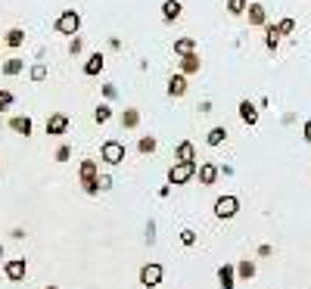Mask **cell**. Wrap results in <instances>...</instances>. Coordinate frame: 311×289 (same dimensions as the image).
I'll use <instances>...</instances> for the list:
<instances>
[{"instance_id": "6da1fadb", "label": "cell", "mask_w": 311, "mask_h": 289, "mask_svg": "<svg viewBox=\"0 0 311 289\" xmlns=\"http://www.w3.org/2000/svg\"><path fill=\"white\" fill-rule=\"evenodd\" d=\"M196 174V162H174L171 168H168V184H187L190 177Z\"/></svg>"}, {"instance_id": "7a4b0ae2", "label": "cell", "mask_w": 311, "mask_h": 289, "mask_svg": "<svg viewBox=\"0 0 311 289\" xmlns=\"http://www.w3.org/2000/svg\"><path fill=\"white\" fill-rule=\"evenodd\" d=\"M81 184H84V190H87L90 196L100 193V177H97V162H94V159L81 162Z\"/></svg>"}, {"instance_id": "3957f363", "label": "cell", "mask_w": 311, "mask_h": 289, "mask_svg": "<svg viewBox=\"0 0 311 289\" xmlns=\"http://www.w3.org/2000/svg\"><path fill=\"white\" fill-rule=\"evenodd\" d=\"M100 159H103L106 165H119L122 159H124V143H119V140H106L103 146H100Z\"/></svg>"}, {"instance_id": "277c9868", "label": "cell", "mask_w": 311, "mask_h": 289, "mask_svg": "<svg viewBox=\"0 0 311 289\" xmlns=\"http://www.w3.org/2000/svg\"><path fill=\"white\" fill-rule=\"evenodd\" d=\"M78 28H81V16L75 10H65L60 19H56V31H60V35H78Z\"/></svg>"}, {"instance_id": "5b68a950", "label": "cell", "mask_w": 311, "mask_h": 289, "mask_svg": "<svg viewBox=\"0 0 311 289\" xmlns=\"http://www.w3.org/2000/svg\"><path fill=\"white\" fill-rule=\"evenodd\" d=\"M237 211H240V199H237V196H221V199H215V215L221 218V221L233 218Z\"/></svg>"}, {"instance_id": "8992f818", "label": "cell", "mask_w": 311, "mask_h": 289, "mask_svg": "<svg viewBox=\"0 0 311 289\" xmlns=\"http://www.w3.org/2000/svg\"><path fill=\"white\" fill-rule=\"evenodd\" d=\"M159 283H162V265H146L144 270H140V286L156 289Z\"/></svg>"}, {"instance_id": "52a82bcc", "label": "cell", "mask_w": 311, "mask_h": 289, "mask_svg": "<svg viewBox=\"0 0 311 289\" xmlns=\"http://www.w3.org/2000/svg\"><path fill=\"white\" fill-rule=\"evenodd\" d=\"M65 131H69V115L56 112V115L47 118V134L50 137H60V134H65Z\"/></svg>"}, {"instance_id": "ba28073f", "label": "cell", "mask_w": 311, "mask_h": 289, "mask_svg": "<svg viewBox=\"0 0 311 289\" xmlns=\"http://www.w3.org/2000/svg\"><path fill=\"white\" fill-rule=\"evenodd\" d=\"M3 274L13 280V283H19V280L25 277V258H13V261H6L3 265Z\"/></svg>"}, {"instance_id": "9c48e42d", "label": "cell", "mask_w": 311, "mask_h": 289, "mask_svg": "<svg viewBox=\"0 0 311 289\" xmlns=\"http://www.w3.org/2000/svg\"><path fill=\"white\" fill-rule=\"evenodd\" d=\"M218 283H221V289H233V286H237V270H233V265H221V268H218Z\"/></svg>"}, {"instance_id": "30bf717a", "label": "cell", "mask_w": 311, "mask_h": 289, "mask_svg": "<svg viewBox=\"0 0 311 289\" xmlns=\"http://www.w3.org/2000/svg\"><path fill=\"white\" fill-rule=\"evenodd\" d=\"M187 93V75H171L168 78V97H184Z\"/></svg>"}, {"instance_id": "8fae6325", "label": "cell", "mask_w": 311, "mask_h": 289, "mask_svg": "<svg viewBox=\"0 0 311 289\" xmlns=\"http://www.w3.org/2000/svg\"><path fill=\"white\" fill-rule=\"evenodd\" d=\"M199 65H203V59H199L196 50H193V53H187V56H181V72H184V75H196Z\"/></svg>"}, {"instance_id": "7c38bea8", "label": "cell", "mask_w": 311, "mask_h": 289, "mask_svg": "<svg viewBox=\"0 0 311 289\" xmlns=\"http://www.w3.org/2000/svg\"><path fill=\"white\" fill-rule=\"evenodd\" d=\"M181 10H184L181 0H165V3H162V19H165V22L181 19Z\"/></svg>"}, {"instance_id": "4fadbf2b", "label": "cell", "mask_w": 311, "mask_h": 289, "mask_svg": "<svg viewBox=\"0 0 311 289\" xmlns=\"http://www.w3.org/2000/svg\"><path fill=\"white\" fill-rule=\"evenodd\" d=\"M240 118H243V124H249V127H252V124L258 122V109L252 106L249 100H243V103H240Z\"/></svg>"}, {"instance_id": "5bb4252c", "label": "cell", "mask_w": 311, "mask_h": 289, "mask_svg": "<svg viewBox=\"0 0 311 289\" xmlns=\"http://www.w3.org/2000/svg\"><path fill=\"white\" fill-rule=\"evenodd\" d=\"M218 181V165L215 162H206V165H199V184H215Z\"/></svg>"}, {"instance_id": "9a60e30c", "label": "cell", "mask_w": 311, "mask_h": 289, "mask_svg": "<svg viewBox=\"0 0 311 289\" xmlns=\"http://www.w3.org/2000/svg\"><path fill=\"white\" fill-rule=\"evenodd\" d=\"M174 159H178V162H193V159H196V149H193V143H190V140L178 143V149H174Z\"/></svg>"}, {"instance_id": "2e32d148", "label": "cell", "mask_w": 311, "mask_h": 289, "mask_svg": "<svg viewBox=\"0 0 311 289\" xmlns=\"http://www.w3.org/2000/svg\"><path fill=\"white\" fill-rule=\"evenodd\" d=\"M10 127H13L16 134H25V137H28V134H31V127H35V124H31V118H28V115H16L13 122H10Z\"/></svg>"}, {"instance_id": "e0dca14e", "label": "cell", "mask_w": 311, "mask_h": 289, "mask_svg": "<svg viewBox=\"0 0 311 289\" xmlns=\"http://www.w3.org/2000/svg\"><path fill=\"white\" fill-rule=\"evenodd\" d=\"M224 140H228V127H224V124L212 127V131H208V137H206V143H208V146H221Z\"/></svg>"}, {"instance_id": "ac0fdd59", "label": "cell", "mask_w": 311, "mask_h": 289, "mask_svg": "<svg viewBox=\"0 0 311 289\" xmlns=\"http://www.w3.org/2000/svg\"><path fill=\"white\" fill-rule=\"evenodd\" d=\"M193 50H196V41H193V38L174 41V53H178V56H187V53H193Z\"/></svg>"}, {"instance_id": "d6986e66", "label": "cell", "mask_w": 311, "mask_h": 289, "mask_svg": "<svg viewBox=\"0 0 311 289\" xmlns=\"http://www.w3.org/2000/svg\"><path fill=\"white\" fill-rule=\"evenodd\" d=\"M100 72H103V56L94 53L87 62H84V75H100Z\"/></svg>"}, {"instance_id": "ffe728a7", "label": "cell", "mask_w": 311, "mask_h": 289, "mask_svg": "<svg viewBox=\"0 0 311 289\" xmlns=\"http://www.w3.org/2000/svg\"><path fill=\"white\" fill-rule=\"evenodd\" d=\"M265 47H268V50H277V47H280V31H277V25H268Z\"/></svg>"}, {"instance_id": "44dd1931", "label": "cell", "mask_w": 311, "mask_h": 289, "mask_svg": "<svg viewBox=\"0 0 311 289\" xmlns=\"http://www.w3.org/2000/svg\"><path fill=\"white\" fill-rule=\"evenodd\" d=\"M249 25H265V6L262 3L249 6Z\"/></svg>"}, {"instance_id": "7402d4cb", "label": "cell", "mask_w": 311, "mask_h": 289, "mask_svg": "<svg viewBox=\"0 0 311 289\" xmlns=\"http://www.w3.org/2000/svg\"><path fill=\"white\" fill-rule=\"evenodd\" d=\"M140 124V112L137 109H124L122 112V127H137Z\"/></svg>"}, {"instance_id": "603a6c76", "label": "cell", "mask_w": 311, "mask_h": 289, "mask_svg": "<svg viewBox=\"0 0 311 289\" xmlns=\"http://www.w3.org/2000/svg\"><path fill=\"white\" fill-rule=\"evenodd\" d=\"M6 44H10V47H22L25 44V31L22 28H10V31H6Z\"/></svg>"}, {"instance_id": "cb8c5ba5", "label": "cell", "mask_w": 311, "mask_h": 289, "mask_svg": "<svg viewBox=\"0 0 311 289\" xmlns=\"http://www.w3.org/2000/svg\"><path fill=\"white\" fill-rule=\"evenodd\" d=\"M249 10V0H228V13L230 16H243Z\"/></svg>"}, {"instance_id": "d4e9b609", "label": "cell", "mask_w": 311, "mask_h": 289, "mask_svg": "<svg viewBox=\"0 0 311 289\" xmlns=\"http://www.w3.org/2000/svg\"><path fill=\"white\" fill-rule=\"evenodd\" d=\"M109 118H112V109H109L106 103H103V106H97V109H94V122H97V124H106V122H109Z\"/></svg>"}, {"instance_id": "484cf974", "label": "cell", "mask_w": 311, "mask_h": 289, "mask_svg": "<svg viewBox=\"0 0 311 289\" xmlns=\"http://www.w3.org/2000/svg\"><path fill=\"white\" fill-rule=\"evenodd\" d=\"M22 69H25L22 59H6V62H3V75H19Z\"/></svg>"}, {"instance_id": "4316f807", "label": "cell", "mask_w": 311, "mask_h": 289, "mask_svg": "<svg viewBox=\"0 0 311 289\" xmlns=\"http://www.w3.org/2000/svg\"><path fill=\"white\" fill-rule=\"evenodd\" d=\"M237 274L243 277V280H252L255 277V265H252V261L246 258V261H240V268H237Z\"/></svg>"}, {"instance_id": "83f0119b", "label": "cell", "mask_w": 311, "mask_h": 289, "mask_svg": "<svg viewBox=\"0 0 311 289\" xmlns=\"http://www.w3.org/2000/svg\"><path fill=\"white\" fill-rule=\"evenodd\" d=\"M137 149L144 152V156H149V152H156V137H140V140H137Z\"/></svg>"}, {"instance_id": "f1b7e54d", "label": "cell", "mask_w": 311, "mask_h": 289, "mask_svg": "<svg viewBox=\"0 0 311 289\" xmlns=\"http://www.w3.org/2000/svg\"><path fill=\"white\" fill-rule=\"evenodd\" d=\"M277 31H280V35H292V31H296V22H292V19H280V22H277Z\"/></svg>"}, {"instance_id": "f546056e", "label": "cell", "mask_w": 311, "mask_h": 289, "mask_svg": "<svg viewBox=\"0 0 311 289\" xmlns=\"http://www.w3.org/2000/svg\"><path fill=\"white\" fill-rule=\"evenodd\" d=\"M44 78H47V65H35V69H31V81L41 84Z\"/></svg>"}, {"instance_id": "4dcf8cb0", "label": "cell", "mask_w": 311, "mask_h": 289, "mask_svg": "<svg viewBox=\"0 0 311 289\" xmlns=\"http://www.w3.org/2000/svg\"><path fill=\"white\" fill-rule=\"evenodd\" d=\"M13 106V93L10 90H0V112H3V109H10Z\"/></svg>"}, {"instance_id": "1f68e13d", "label": "cell", "mask_w": 311, "mask_h": 289, "mask_svg": "<svg viewBox=\"0 0 311 289\" xmlns=\"http://www.w3.org/2000/svg\"><path fill=\"white\" fill-rule=\"evenodd\" d=\"M69 156H72V146H60V149H56V162H69Z\"/></svg>"}, {"instance_id": "d6a6232c", "label": "cell", "mask_w": 311, "mask_h": 289, "mask_svg": "<svg viewBox=\"0 0 311 289\" xmlns=\"http://www.w3.org/2000/svg\"><path fill=\"white\" fill-rule=\"evenodd\" d=\"M181 243L184 246H193V243H196V233H193V230H181Z\"/></svg>"}, {"instance_id": "836d02e7", "label": "cell", "mask_w": 311, "mask_h": 289, "mask_svg": "<svg viewBox=\"0 0 311 289\" xmlns=\"http://www.w3.org/2000/svg\"><path fill=\"white\" fill-rule=\"evenodd\" d=\"M109 186H112V177L103 174V177H100V190H109Z\"/></svg>"}, {"instance_id": "e575fe53", "label": "cell", "mask_w": 311, "mask_h": 289, "mask_svg": "<svg viewBox=\"0 0 311 289\" xmlns=\"http://www.w3.org/2000/svg\"><path fill=\"white\" fill-rule=\"evenodd\" d=\"M72 53H81V38H72V44H69Z\"/></svg>"}, {"instance_id": "d590c367", "label": "cell", "mask_w": 311, "mask_h": 289, "mask_svg": "<svg viewBox=\"0 0 311 289\" xmlns=\"http://www.w3.org/2000/svg\"><path fill=\"white\" fill-rule=\"evenodd\" d=\"M302 134H305V140L311 143V118H308V122H305V127H302Z\"/></svg>"}, {"instance_id": "8d00e7d4", "label": "cell", "mask_w": 311, "mask_h": 289, "mask_svg": "<svg viewBox=\"0 0 311 289\" xmlns=\"http://www.w3.org/2000/svg\"><path fill=\"white\" fill-rule=\"evenodd\" d=\"M44 289H60V286H44Z\"/></svg>"}]
</instances>
